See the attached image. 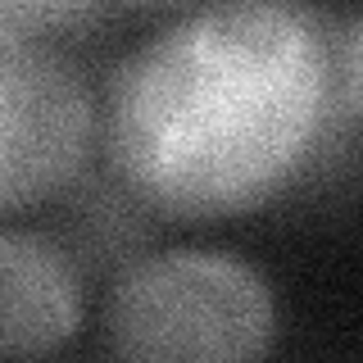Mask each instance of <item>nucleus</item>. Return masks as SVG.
I'll return each instance as SVG.
<instances>
[{
    "label": "nucleus",
    "instance_id": "3",
    "mask_svg": "<svg viewBox=\"0 0 363 363\" xmlns=\"http://www.w3.org/2000/svg\"><path fill=\"white\" fill-rule=\"evenodd\" d=\"M96 132L86 82L45 41L0 23V200L9 209L68 186Z\"/></svg>",
    "mask_w": 363,
    "mask_h": 363
},
{
    "label": "nucleus",
    "instance_id": "1",
    "mask_svg": "<svg viewBox=\"0 0 363 363\" xmlns=\"http://www.w3.org/2000/svg\"><path fill=\"white\" fill-rule=\"evenodd\" d=\"M340 105L336 45L309 9L209 5L118 64L105 145L136 200L204 218L281 191Z\"/></svg>",
    "mask_w": 363,
    "mask_h": 363
},
{
    "label": "nucleus",
    "instance_id": "4",
    "mask_svg": "<svg viewBox=\"0 0 363 363\" xmlns=\"http://www.w3.org/2000/svg\"><path fill=\"white\" fill-rule=\"evenodd\" d=\"M82 291L60 245L5 227L0 236V345L5 359H37L77 332Z\"/></svg>",
    "mask_w": 363,
    "mask_h": 363
},
{
    "label": "nucleus",
    "instance_id": "5",
    "mask_svg": "<svg viewBox=\"0 0 363 363\" xmlns=\"http://www.w3.org/2000/svg\"><path fill=\"white\" fill-rule=\"evenodd\" d=\"M336 86L345 109H354L363 118V14H354L336 37Z\"/></svg>",
    "mask_w": 363,
    "mask_h": 363
},
{
    "label": "nucleus",
    "instance_id": "2",
    "mask_svg": "<svg viewBox=\"0 0 363 363\" xmlns=\"http://www.w3.org/2000/svg\"><path fill=\"white\" fill-rule=\"evenodd\" d=\"M105 332L123 363H255L272 340V295L223 250H164L123 268Z\"/></svg>",
    "mask_w": 363,
    "mask_h": 363
}]
</instances>
